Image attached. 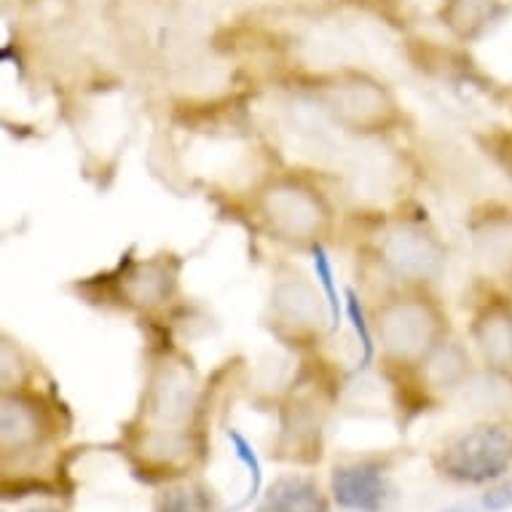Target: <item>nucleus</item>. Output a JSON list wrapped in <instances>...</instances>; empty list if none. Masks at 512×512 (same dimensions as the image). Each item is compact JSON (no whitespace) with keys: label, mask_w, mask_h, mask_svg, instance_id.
I'll use <instances>...</instances> for the list:
<instances>
[{"label":"nucleus","mask_w":512,"mask_h":512,"mask_svg":"<svg viewBox=\"0 0 512 512\" xmlns=\"http://www.w3.org/2000/svg\"><path fill=\"white\" fill-rule=\"evenodd\" d=\"M311 261H314V274H317V282L322 285L325 303H328L330 325H333V330H336L346 317V301H344V295L338 293L336 274H333V263H330L328 250H325L319 242L311 244Z\"/></svg>","instance_id":"f8f14e48"},{"label":"nucleus","mask_w":512,"mask_h":512,"mask_svg":"<svg viewBox=\"0 0 512 512\" xmlns=\"http://www.w3.org/2000/svg\"><path fill=\"white\" fill-rule=\"evenodd\" d=\"M338 507L352 512H381L387 502V478L381 467L370 462L341 464L330 478Z\"/></svg>","instance_id":"39448f33"},{"label":"nucleus","mask_w":512,"mask_h":512,"mask_svg":"<svg viewBox=\"0 0 512 512\" xmlns=\"http://www.w3.org/2000/svg\"><path fill=\"white\" fill-rule=\"evenodd\" d=\"M443 512H472V507H467V504H459V507H451V510H443Z\"/></svg>","instance_id":"a211bd4d"},{"label":"nucleus","mask_w":512,"mask_h":512,"mask_svg":"<svg viewBox=\"0 0 512 512\" xmlns=\"http://www.w3.org/2000/svg\"><path fill=\"white\" fill-rule=\"evenodd\" d=\"M263 215L282 239L314 242L328 223V210L314 191L298 183H277L263 194Z\"/></svg>","instance_id":"7ed1b4c3"},{"label":"nucleus","mask_w":512,"mask_h":512,"mask_svg":"<svg viewBox=\"0 0 512 512\" xmlns=\"http://www.w3.org/2000/svg\"><path fill=\"white\" fill-rule=\"evenodd\" d=\"M384 261L397 277L432 279L445 261L443 247L419 228H397L384 239Z\"/></svg>","instance_id":"20e7f679"},{"label":"nucleus","mask_w":512,"mask_h":512,"mask_svg":"<svg viewBox=\"0 0 512 512\" xmlns=\"http://www.w3.org/2000/svg\"><path fill=\"white\" fill-rule=\"evenodd\" d=\"M258 512H328V499L314 478L282 475L266 491Z\"/></svg>","instance_id":"6e6552de"},{"label":"nucleus","mask_w":512,"mask_h":512,"mask_svg":"<svg viewBox=\"0 0 512 512\" xmlns=\"http://www.w3.org/2000/svg\"><path fill=\"white\" fill-rule=\"evenodd\" d=\"M512 467V424L491 421L459 432L437 454V470L459 483L499 480Z\"/></svg>","instance_id":"f257e3e1"},{"label":"nucleus","mask_w":512,"mask_h":512,"mask_svg":"<svg viewBox=\"0 0 512 512\" xmlns=\"http://www.w3.org/2000/svg\"><path fill=\"white\" fill-rule=\"evenodd\" d=\"M480 507L488 512H504L512 507V478L499 480L494 486L488 488L483 499H480Z\"/></svg>","instance_id":"f3484780"},{"label":"nucleus","mask_w":512,"mask_h":512,"mask_svg":"<svg viewBox=\"0 0 512 512\" xmlns=\"http://www.w3.org/2000/svg\"><path fill=\"white\" fill-rule=\"evenodd\" d=\"M328 108L336 118L354 126H378L392 116V102L376 84H341L328 97Z\"/></svg>","instance_id":"423d86ee"},{"label":"nucleus","mask_w":512,"mask_h":512,"mask_svg":"<svg viewBox=\"0 0 512 512\" xmlns=\"http://www.w3.org/2000/svg\"><path fill=\"white\" fill-rule=\"evenodd\" d=\"M344 301H346V319L352 322L354 336L360 338V346H362L360 368H365V365H370V362H373V357H376V344H373V336H370L368 319H365V309H362V301L357 298V293H354L352 287H346Z\"/></svg>","instance_id":"2eb2a0df"},{"label":"nucleus","mask_w":512,"mask_h":512,"mask_svg":"<svg viewBox=\"0 0 512 512\" xmlns=\"http://www.w3.org/2000/svg\"><path fill=\"white\" fill-rule=\"evenodd\" d=\"M475 258L483 271L512 279V212H494L472 231Z\"/></svg>","instance_id":"0eeeda50"},{"label":"nucleus","mask_w":512,"mask_h":512,"mask_svg":"<svg viewBox=\"0 0 512 512\" xmlns=\"http://www.w3.org/2000/svg\"><path fill=\"white\" fill-rule=\"evenodd\" d=\"M378 336L387 354L397 362L427 360L440 346L443 319L432 303L400 298L378 311Z\"/></svg>","instance_id":"f03ea898"},{"label":"nucleus","mask_w":512,"mask_h":512,"mask_svg":"<svg viewBox=\"0 0 512 512\" xmlns=\"http://www.w3.org/2000/svg\"><path fill=\"white\" fill-rule=\"evenodd\" d=\"M475 341L491 368L512 373V303L483 311L475 325Z\"/></svg>","instance_id":"1a4fd4ad"},{"label":"nucleus","mask_w":512,"mask_h":512,"mask_svg":"<svg viewBox=\"0 0 512 512\" xmlns=\"http://www.w3.org/2000/svg\"><path fill=\"white\" fill-rule=\"evenodd\" d=\"M274 311L285 325H298V328H314L322 322V309H319L317 295L303 282V277L279 279L274 287Z\"/></svg>","instance_id":"9d476101"},{"label":"nucleus","mask_w":512,"mask_h":512,"mask_svg":"<svg viewBox=\"0 0 512 512\" xmlns=\"http://www.w3.org/2000/svg\"><path fill=\"white\" fill-rule=\"evenodd\" d=\"M456 9L459 14H456L454 25H464V33H467V27L472 30V27L486 25L488 19L494 17L496 3L494 0H459Z\"/></svg>","instance_id":"dca6fc26"},{"label":"nucleus","mask_w":512,"mask_h":512,"mask_svg":"<svg viewBox=\"0 0 512 512\" xmlns=\"http://www.w3.org/2000/svg\"><path fill=\"white\" fill-rule=\"evenodd\" d=\"M159 512H212V499L207 488L185 483L161 494Z\"/></svg>","instance_id":"ddd939ff"},{"label":"nucleus","mask_w":512,"mask_h":512,"mask_svg":"<svg viewBox=\"0 0 512 512\" xmlns=\"http://www.w3.org/2000/svg\"><path fill=\"white\" fill-rule=\"evenodd\" d=\"M228 440H231V448H234L236 459H239V462L247 467V472H250V491H247V496H244V502H242V504H250L252 499H258V496H261L263 464L261 459H258V454H255V448H252L250 440H247L239 429H228Z\"/></svg>","instance_id":"4468645a"},{"label":"nucleus","mask_w":512,"mask_h":512,"mask_svg":"<svg viewBox=\"0 0 512 512\" xmlns=\"http://www.w3.org/2000/svg\"><path fill=\"white\" fill-rule=\"evenodd\" d=\"M27 512H57V510H27Z\"/></svg>","instance_id":"6ab92c4d"},{"label":"nucleus","mask_w":512,"mask_h":512,"mask_svg":"<svg viewBox=\"0 0 512 512\" xmlns=\"http://www.w3.org/2000/svg\"><path fill=\"white\" fill-rule=\"evenodd\" d=\"M0 427H3V451H22L38 443L41 437V411L33 400L25 397H6L3 413H0Z\"/></svg>","instance_id":"9b49d317"}]
</instances>
